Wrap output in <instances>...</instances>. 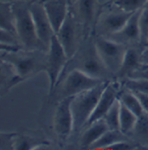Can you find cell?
Instances as JSON below:
<instances>
[{
  "label": "cell",
  "instance_id": "e0dca14e",
  "mask_svg": "<svg viewBox=\"0 0 148 150\" xmlns=\"http://www.w3.org/2000/svg\"><path fill=\"white\" fill-rule=\"evenodd\" d=\"M107 130L108 128L103 119L98 120L85 127L80 138L81 147L83 149H90V147L97 142Z\"/></svg>",
  "mask_w": 148,
  "mask_h": 150
},
{
  "label": "cell",
  "instance_id": "5b68a950",
  "mask_svg": "<svg viewBox=\"0 0 148 150\" xmlns=\"http://www.w3.org/2000/svg\"><path fill=\"white\" fill-rule=\"evenodd\" d=\"M132 13H129L109 3L101 6L97 17L93 35L95 37L110 38L126 24Z\"/></svg>",
  "mask_w": 148,
  "mask_h": 150
},
{
  "label": "cell",
  "instance_id": "cb8c5ba5",
  "mask_svg": "<svg viewBox=\"0 0 148 150\" xmlns=\"http://www.w3.org/2000/svg\"><path fill=\"white\" fill-rule=\"evenodd\" d=\"M120 110L121 103L119 99L113 103L112 108L102 118L110 130H120Z\"/></svg>",
  "mask_w": 148,
  "mask_h": 150
},
{
  "label": "cell",
  "instance_id": "d6a6232c",
  "mask_svg": "<svg viewBox=\"0 0 148 150\" xmlns=\"http://www.w3.org/2000/svg\"><path fill=\"white\" fill-rule=\"evenodd\" d=\"M97 1H98L99 4H100L101 6H104V5L107 4L111 3L113 0H97Z\"/></svg>",
  "mask_w": 148,
  "mask_h": 150
},
{
  "label": "cell",
  "instance_id": "1f68e13d",
  "mask_svg": "<svg viewBox=\"0 0 148 150\" xmlns=\"http://www.w3.org/2000/svg\"><path fill=\"white\" fill-rule=\"evenodd\" d=\"M1 1H5V2H10V3H16V2H25V3H31L35 0H1Z\"/></svg>",
  "mask_w": 148,
  "mask_h": 150
},
{
  "label": "cell",
  "instance_id": "9c48e42d",
  "mask_svg": "<svg viewBox=\"0 0 148 150\" xmlns=\"http://www.w3.org/2000/svg\"><path fill=\"white\" fill-rule=\"evenodd\" d=\"M56 36L64 49L68 60L75 56L83 39L87 38L83 28L75 19L70 10L63 24Z\"/></svg>",
  "mask_w": 148,
  "mask_h": 150
},
{
  "label": "cell",
  "instance_id": "4dcf8cb0",
  "mask_svg": "<svg viewBox=\"0 0 148 150\" xmlns=\"http://www.w3.org/2000/svg\"><path fill=\"white\" fill-rule=\"evenodd\" d=\"M141 63L143 66L148 67V47H144L141 51Z\"/></svg>",
  "mask_w": 148,
  "mask_h": 150
},
{
  "label": "cell",
  "instance_id": "4fadbf2b",
  "mask_svg": "<svg viewBox=\"0 0 148 150\" xmlns=\"http://www.w3.org/2000/svg\"><path fill=\"white\" fill-rule=\"evenodd\" d=\"M121 86L122 84L119 80H113V81L108 82V83L106 84V88H104V90L95 106V108H94L91 117L89 118V120L87 122L85 127L90 125L91 123H93L98 120L102 119L105 116V115L112 108L113 103L118 100L119 93L121 88Z\"/></svg>",
  "mask_w": 148,
  "mask_h": 150
},
{
  "label": "cell",
  "instance_id": "8fae6325",
  "mask_svg": "<svg viewBox=\"0 0 148 150\" xmlns=\"http://www.w3.org/2000/svg\"><path fill=\"white\" fill-rule=\"evenodd\" d=\"M72 97H65L58 101L56 108L53 128L61 139H67L74 132V118L71 110Z\"/></svg>",
  "mask_w": 148,
  "mask_h": 150
},
{
  "label": "cell",
  "instance_id": "e575fe53",
  "mask_svg": "<svg viewBox=\"0 0 148 150\" xmlns=\"http://www.w3.org/2000/svg\"><path fill=\"white\" fill-rule=\"evenodd\" d=\"M73 1H74V0H71V1H70V3H71V2H73Z\"/></svg>",
  "mask_w": 148,
  "mask_h": 150
},
{
  "label": "cell",
  "instance_id": "ffe728a7",
  "mask_svg": "<svg viewBox=\"0 0 148 150\" xmlns=\"http://www.w3.org/2000/svg\"><path fill=\"white\" fill-rule=\"evenodd\" d=\"M118 99L121 103H123L127 108L132 111L139 117L144 115L145 113H147L144 110L142 105L140 104L136 95L133 93V91H132L131 89L127 88L123 85L121 86V88L120 90Z\"/></svg>",
  "mask_w": 148,
  "mask_h": 150
},
{
  "label": "cell",
  "instance_id": "2e32d148",
  "mask_svg": "<svg viewBox=\"0 0 148 150\" xmlns=\"http://www.w3.org/2000/svg\"><path fill=\"white\" fill-rule=\"evenodd\" d=\"M144 46L128 47L122 62L121 67L117 74L116 80L122 81L132 76L133 73L143 67L141 63V51Z\"/></svg>",
  "mask_w": 148,
  "mask_h": 150
},
{
  "label": "cell",
  "instance_id": "484cf974",
  "mask_svg": "<svg viewBox=\"0 0 148 150\" xmlns=\"http://www.w3.org/2000/svg\"><path fill=\"white\" fill-rule=\"evenodd\" d=\"M121 84L132 91H140L148 95V80L140 78H127L120 81Z\"/></svg>",
  "mask_w": 148,
  "mask_h": 150
},
{
  "label": "cell",
  "instance_id": "44dd1931",
  "mask_svg": "<svg viewBox=\"0 0 148 150\" xmlns=\"http://www.w3.org/2000/svg\"><path fill=\"white\" fill-rule=\"evenodd\" d=\"M124 140H131V138L123 134L121 130L108 129L97 142L90 147L89 149H107L111 145Z\"/></svg>",
  "mask_w": 148,
  "mask_h": 150
},
{
  "label": "cell",
  "instance_id": "836d02e7",
  "mask_svg": "<svg viewBox=\"0 0 148 150\" xmlns=\"http://www.w3.org/2000/svg\"><path fill=\"white\" fill-rule=\"evenodd\" d=\"M144 47H148V38L147 39V41H146V43H145Z\"/></svg>",
  "mask_w": 148,
  "mask_h": 150
},
{
  "label": "cell",
  "instance_id": "f1b7e54d",
  "mask_svg": "<svg viewBox=\"0 0 148 150\" xmlns=\"http://www.w3.org/2000/svg\"><path fill=\"white\" fill-rule=\"evenodd\" d=\"M133 93L136 95L137 98L139 99V101H140V104L142 105L144 110L146 112H148V95L145 94V93H142V92H140V91H133Z\"/></svg>",
  "mask_w": 148,
  "mask_h": 150
},
{
  "label": "cell",
  "instance_id": "ac0fdd59",
  "mask_svg": "<svg viewBox=\"0 0 148 150\" xmlns=\"http://www.w3.org/2000/svg\"><path fill=\"white\" fill-rule=\"evenodd\" d=\"M0 29L17 34L16 17L12 3L5 1L0 2Z\"/></svg>",
  "mask_w": 148,
  "mask_h": 150
},
{
  "label": "cell",
  "instance_id": "d4e9b609",
  "mask_svg": "<svg viewBox=\"0 0 148 150\" xmlns=\"http://www.w3.org/2000/svg\"><path fill=\"white\" fill-rule=\"evenodd\" d=\"M148 0H113L111 3L121 10L129 13H134L140 11Z\"/></svg>",
  "mask_w": 148,
  "mask_h": 150
},
{
  "label": "cell",
  "instance_id": "52a82bcc",
  "mask_svg": "<svg viewBox=\"0 0 148 150\" xmlns=\"http://www.w3.org/2000/svg\"><path fill=\"white\" fill-rule=\"evenodd\" d=\"M68 62V57L58 41L56 36L55 35L50 42L49 47L47 51V60H46V69L49 79V94L51 96L63 75L66 65Z\"/></svg>",
  "mask_w": 148,
  "mask_h": 150
},
{
  "label": "cell",
  "instance_id": "6da1fadb",
  "mask_svg": "<svg viewBox=\"0 0 148 150\" xmlns=\"http://www.w3.org/2000/svg\"><path fill=\"white\" fill-rule=\"evenodd\" d=\"M72 69L82 70L91 76H94L103 81L115 80L112 74L106 69L97 52L94 44V35L87 37L83 39L77 52L75 54L73 57H71L68 60L66 68L63 72V75L60 78V81L63 77L64 75H66Z\"/></svg>",
  "mask_w": 148,
  "mask_h": 150
},
{
  "label": "cell",
  "instance_id": "7c38bea8",
  "mask_svg": "<svg viewBox=\"0 0 148 150\" xmlns=\"http://www.w3.org/2000/svg\"><path fill=\"white\" fill-rule=\"evenodd\" d=\"M29 6L37 37L39 40L43 43V45L47 49H49L50 42L56 34L51 23L47 16L42 0H35L30 3Z\"/></svg>",
  "mask_w": 148,
  "mask_h": 150
},
{
  "label": "cell",
  "instance_id": "d590c367",
  "mask_svg": "<svg viewBox=\"0 0 148 150\" xmlns=\"http://www.w3.org/2000/svg\"><path fill=\"white\" fill-rule=\"evenodd\" d=\"M68 1H69V3H70V1H71V0H68Z\"/></svg>",
  "mask_w": 148,
  "mask_h": 150
},
{
  "label": "cell",
  "instance_id": "30bf717a",
  "mask_svg": "<svg viewBox=\"0 0 148 150\" xmlns=\"http://www.w3.org/2000/svg\"><path fill=\"white\" fill-rule=\"evenodd\" d=\"M101 8L97 0H74L70 3L69 10L83 28L87 37L93 35Z\"/></svg>",
  "mask_w": 148,
  "mask_h": 150
},
{
  "label": "cell",
  "instance_id": "4316f807",
  "mask_svg": "<svg viewBox=\"0 0 148 150\" xmlns=\"http://www.w3.org/2000/svg\"><path fill=\"white\" fill-rule=\"evenodd\" d=\"M139 24L140 30V40L141 44L144 46L148 38V2L147 4L140 10Z\"/></svg>",
  "mask_w": 148,
  "mask_h": 150
},
{
  "label": "cell",
  "instance_id": "d6986e66",
  "mask_svg": "<svg viewBox=\"0 0 148 150\" xmlns=\"http://www.w3.org/2000/svg\"><path fill=\"white\" fill-rule=\"evenodd\" d=\"M129 137L133 143H138L139 146L148 148V115L145 113L138 118L135 128L130 134Z\"/></svg>",
  "mask_w": 148,
  "mask_h": 150
},
{
  "label": "cell",
  "instance_id": "7a4b0ae2",
  "mask_svg": "<svg viewBox=\"0 0 148 150\" xmlns=\"http://www.w3.org/2000/svg\"><path fill=\"white\" fill-rule=\"evenodd\" d=\"M47 51L22 49L13 52H1V61L14 70L18 84L30 79L46 69Z\"/></svg>",
  "mask_w": 148,
  "mask_h": 150
},
{
  "label": "cell",
  "instance_id": "83f0119b",
  "mask_svg": "<svg viewBox=\"0 0 148 150\" xmlns=\"http://www.w3.org/2000/svg\"><path fill=\"white\" fill-rule=\"evenodd\" d=\"M17 133L0 134V149H14V142Z\"/></svg>",
  "mask_w": 148,
  "mask_h": 150
},
{
  "label": "cell",
  "instance_id": "f546056e",
  "mask_svg": "<svg viewBox=\"0 0 148 150\" xmlns=\"http://www.w3.org/2000/svg\"><path fill=\"white\" fill-rule=\"evenodd\" d=\"M129 78H140V79H147L148 80V67L143 66L139 70L132 75Z\"/></svg>",
  "mask_w": 148,
  "mask_h": 150
},
{
  "label": "cell",
  "instance_id": "5bb4252c",
  "mask_svg": "<svg viewBox=\"0 0 148 150\" xmlns=\"http://www.w3.org/2000/svg\"><path fill=\"white\" fill-rule=\"evenodd\" d=\"M140 12L136 11L132 14L126 24L118 32L108 38L116 42L125 44L127 47L130 46H143L140 40V30L139 24Z\"/></svg>",
  "mask_w": 148,
  "mask_h": 150
},
{
  "label": "cell",
  "instance_id": "8d00e7d4",
  "mask_svg": "<svg viewBox=\"0 0 148 150\" xmlns=\"http://www.w3.org/2000/svg\"><path fill=\"white\" fill-rule=\"evenodd\" d=\"M147 115H148V112H147Z\"/></svg>",
  "mask_w": 148,
  "mask_h": 150
},
{
  "label": "cell",
  "instance_id": "603a6c76",
  "mask_svg": "<svg viewBox=\"0 0 148 150\" xmlns=\"http://www.w3.org/2000/svg\"><path fill=\"white\" fill-rule=\"evenodd\" d=\"M121 103V110H120V130L127 134L130 135L132 131L136 126L139 116L135 115L132 111L127 108L123 103Z\"/></svg>",
  "mask_w": 148,
  "mask_h": 150
},
{
  "label": "cell",
  "instance_id": "9a60e30c",
  "mask_svg": "<svg viewBox=\"0 0 148 150\" xmlns=\"http://www.w3.org/2000/svg\"><path fill=\"white\" fill-rule=\"evenodd\" d=\"M42 2L55 34H56L68 17L70 3L68 0H42Z\"/></svg>",
  "mask_w": 148,
  "mask_h": 150
},
{
  "label": "cell",
  "instance_id": "3957f363",
  "mask_svg": "<svg viewBox=\"0 0 148 150\" xmlns=\"http://www.w3.org/2000/svg\"><path fill=\"white\" fill-rule=\"evenodd\" d=\"M29 4L30 3L25 2L12 3L16 17V30L18 37L25 50L48 51V49L37 37Z\"/></svg>",
  "mask_w": 148,
  "mask_h": 150
},
{
  "label": "cell",
  "instance_id": "277c9868",
  "mask_svg": "<svg viewBox=\"0 0 148 150\" xmlns=\"http://www.w3.org/2000/svg\"><path fill=\"white\" fill-rule=\"evenodd\" d=\"M108 82H105L94 88L72 97L71 110L74 118L73 133H79L84 129Z\"/></svg>",
  "mask_w": 148,
  "mask_h": 150
},
{
  "label": "cell",
  "instance_id": "7402d4cb",
  "mask_svg": "<svg viewBox=\"0 0 148 150\" xmlns=\"http://www.w3.org/2000/svg\"><path fill=\"white\" fill-rule=\"evenodd\" d=\"M49 145V142L46 140L17 134L14 142V149H40V148H44Z\"/></svg>",
  "mask_w": 148,
  "mask_h": 150
},
{
  "label": "cell",
  "instance_id": "8992f818",
  "mask_svg": "<svg viewBox=\"0 0 148 150\" xmlns=\"http://www.w3.org/2000/svg\"><path fill=\"white\" fill-rule=\"evenodd\" d=\"M105 82L108 81L95 78L79 69H72L64 75L55 91L59 89L58 101H60L65 97H73L78 94L94 88Z\"/></svg>",
  "mask_w": 148,
  "mask_h": 150
},
{
  "label": "cell",
  "instance_id": "ba28073f",
  "mask_svg": "<svg viewBox=\"0 0 148 150\" xmlns=\"http://www.w3.org/2000/svg\"><path fill=\"white\" fill-rule=\"evenodd\" d=\"M94 44L103 64L116 80L128 47L111 38L95 36Z\"/></svg>",
  "mask_w": 148,
  "mask_h": 150
}]
</instances>
